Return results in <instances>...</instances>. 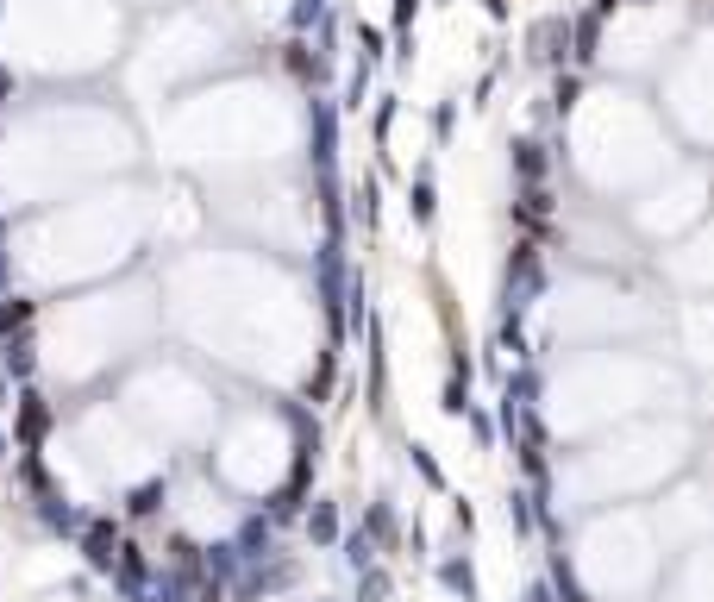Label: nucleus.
I'll list each match as a JSON object with an SVG mask.
<instances>
[]
</instances>
